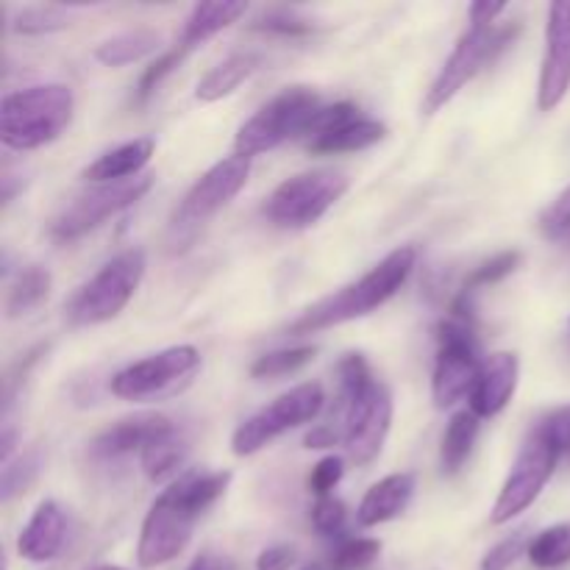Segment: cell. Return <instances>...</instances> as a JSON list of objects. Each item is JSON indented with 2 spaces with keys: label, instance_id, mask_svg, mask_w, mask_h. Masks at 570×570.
<instances>
[{
  "label": "cell",
  "instance_id": "cell-39",
  "mask_svg": "<svg viewBox=\"0 0 570 570\" xmlns=\"http://www.w3.org/2000/svg\"><path fill=\"white\" fill-rule=\"evenodd\" d=\"M254 28L256 31L282 33V37H301V33H309L315 26L304 17L293 14V11H267L265 17L254 22Z\"/></svg>",
  "mask_w": 570,
  "mask_h": 570
},
{
  "label": "cell",
  "instance_id": "cell-7",
  "mask_svg": "<svg viewBox=\"0 0 570 570\" xmlns=\"http://www.w3.org/2000/svg\"><path fill=\"white\" fill-rule=\"evenodd\" d=\"M348 176L340 170L298 173L273 189L262 215L278 228H309L348 193Z\"/></svg>",
  "mask_w": 570,
  "mask_h": 570
},
{
  "label": "cell",
  "instance_id": "cell-35",
  "mask_svg": "<svg viewBox=\"0 0 570 570\" xmlns=\"http://www.w3.org/2000/svg\"><path fill=\"white\" fill-rule=\"evenodd\" d=\"M523 551H529L527 532H515L512 538L501 540L499 546H493V549L484 554L482 570H510L518 560H521Z\"/></svg>",
  "mask_w": 570,
  "mask_h": 570
},
{
  "label": "cell",
  "instance_id": "cell-31",
  "mask_svg": "<svg viewBox=\"0 0 570 570\" xmlns=\"http://www.w3.org/2000/svg\"><path fill=\"white\" fill-rule=\"evenodd\" d=\"M521 250H504V254L493 256V259L482 262V265L476 267V271L468 276L465 287H462V295H468L471 298L473 293H476L479 287H488V284H499L504 282L507 276H512V273L518 271V265H521Z\"/></svg>",
  "mask_w": 570,
  "mask_h": 570
},
{
  "label": "cell",
  "instance_id": "cell-2",
  "mask_svg": "<svg viewBox=\"0 0 570 570\" xmlns=\"http://www.w3.org/2000/svg\"><path fill=\"white\" fill-rule=\"evenodd\" d=\"M340 387H343L345 451L356 465H367L382 454V445L390 434L393 399L360 354H348L340 362Z\"/></svg>",
  "mask_w": 570,
  "mask_h": 570
},
{
  "label": "cell",
  "instance_id": "cell-11",
  "mask_svg": "<svg viewBox=\"0 0 570 570\" xmlns=\"http://www.w3.org/2000/svg\"><path fill=\"white\" fill-rule=\"evenodd\" d=\"M482 362H479V343L465 317H449L440 323V348L434 365L432 395L438 410H449L468 395L471 399Z\"/></svg>",
  "mask_w": 570,
  "mask_h": 570
},
{
  "label": "cell",
  "instance_id": "cell-23",
  "mask_svg": "<svg viewBox=\"0 0 570 570\" xmlns=\"http://www.w3.org/2000/svg\"><path fill=\"white\" fill-rule=\"evenodd\" d=\"M161 37L150 28H137V31L117 33V37L106 39V42L98 45L95 50V59L106 67H126L134 65V61L148 59L150 53H156Z\"/></svg>",
  "mask_w": 570,
  "mask_h": 570
},
{
  "label": "cell",
  "instance_id": "cell-8",
  "mask_svg": "<svg viewBox=\"0 0 570 570\" xmlns=\"http://www.w3.org/2000/svg\"><path fill=\"white\" fill-rule=\"evenodd\" d=\"M200 371V354L193 345H173L159 354L122 367L111 379V393L122 401H161L181 393Z\"/></svg>",
  "mask_w": 570,
  "mask_h": 570
},
{
  "label": "cell",
  "instance_id": "cell-3",
  "mask_svg": "<svg viewBox=\"0 0 570 570\" xmlns=\"http://www.w3.org/2000/svg\"><path fill=\"white\" fill-rule=\"evenodd\" d=\"M417 250L412 245H401L393 254L384 256L371 273L360 278V282L348 284L345 289H340L332 298L321 301L317 306L306 309L298 321L289 323V334H315L323 328L343 326V323L356 321V317L371 315L373 309H379L382 304H387L395 293L406 284L410 273L415 271Z\"/></svg>",
  "mask_w": 570,
  "mask_h": 570
},
{
  "label": "cell",
  "instance_id": "cell-45",
  "mask_svg": "<svg viewBox=\"0 0 570 570\" xmlns=\"http://www.w3.org/2000/svg\"><path fill=\"white\" fill-rule=\"evenodd\" d=\"M98 570H126V568H117V566H100Z\"/></svg>",
  "mask_w": 570,
  "mask_h": 570
},
{
  "label": "cell",
  "instance_id": "cell-29",
  "mask_svg": "<svg viewBox=\"0 0 570 570\" xmlns=\"http://www.w3.org/2000/svg\"><path fill=\"white\" fill-rule=\"evenodd\" d=\"M317 351L312 345H301V348H287V351H273V354L259 356V360L250 365V376L254 379H276V376H289V373L301 371V367L309 365L315 360Z\"/></svg>",
  "mask_w": 570,
  "mask_h": 570
},
{
  "label": "cell",
  "instance_id": "cell-20",
  "mask_svg": "<svg viewBox=\"0 0 570 570\" xmlns=\"http://www.w3.org/2000/svg\"><path fill=\"white\" fill-rule=\"evenodd\" d=\"M154 150H156V142L148 137L134 139V142H126V145H117V148L106 150L104 156H98V159L83 170V178H89V181H104V184L137 178L139 170L150 161Z\"/></svg>",
  "mask_w": 570,
  "mask_h": 570
},
{
  "label": "cell",
  "instance_id": "cell-5",
  "mask_svg": "<svg viewBox=\"0 0 570 570\" xmlns=\"http://www.w3.org/2000/svg\"><path fill=\"white\" fill-rule=\"evenodd\" d=\"M145 267H148V259L142 248H128L117 254L87 284L76 289L65 309L67 321L72 326H98V323L115 321L131 304Z\"/></svg>",
  "mask_w": 570,
  "mask_h": 570
},
{
  "label": "cell",
  "instance_id": "cell-36",
  "mask_svg": "<svg viewBox=\"0 0 570 570\" xmlns=\"http://www.w3.org/2000/svg\"><path fill=\"white\" fill-rule=\"evenodd\" d=\"M540 228L549 239L570 243V187L540 217Z\"/></svg>",
  "mask_w": 570,
  "mask_h": 570
},
{
  "label": "cell",
  "instance_id": "cell-21",
  "mask_svg": "<svg viewBox=\"0 0 570 570\" xmlns=\"http://www.w3.org/2000/svg\"><path fill=\"white\" fill-rule=\"evenodd\" d=\"M259 65H262V59L256 53L228 56L226 61H220L217 67H212V70L200 78L195 95H198V100H204V104L223 100L226 95H232L239 83L248 81V78L259 70Z\"/></svg>",
  "mask_w": 570,
  "mask_h": 570
},
{
  "label": "cell",
  "instance_id": "cell-30",
  "mask_svg": "<svg viewBox=\"0 0 570 570\" xmlns=\"http://www.w3.org/2000/svg\"><path fill=\"white\" fill-rule=\"evenodd\" d=\"M67 14L59 6H28L20 14L11 20V31L26 33V37H42V33H53L67 28Z\"/></svg>",
  "mask_w": 570,
  "mask_h": 570
},
{
  "label": "cell",
  "instance_id": "cell-6",
  "mask_svg": "<svg viewBox=\"0 0 570 570\" xmlns=\"http://www.w3.org/2000/svg\"><path fill=\"white\" fill-rule=\"evenodd\" d=\"M317 109H321V98L309 87L284 89L239 128L234 139L237 156L250 159V156L278 148L287 139L306 137Z\"/></svg>",
  "mask_w": 570,
  "mask_h": 570
},
{
  "label": "cell",
  "instance_id": "cell-40",
  "mask_svg": "<svg viewBox=\"0 0 570 570\" xmlns=\"http://www.w3.org/2000/svg\"><path fill=\"white\" fill-rule=\"evenodd\" d=\"M345 473V462L343 456H326V460L317 462L309 473V490L323 499V495H332V490L337 488L340 479Z\"/></svg>",
  "mask_w": 570,
  "mask_h": 570
},
{
  "label": "cell",
  "instance_id": "cell-18",
  "mask_svg": "<svg viewBox=\"0 0 570 570\" xmlns=\"http://www.w3.org/2000/svg\"><path fill=\"white\" fill-rule=\"evenodd\" d=\"M67 538V518L56 501H42L31 521L17 538V551L28 562H50L61 551Z\"/></svg>",
  "mask_w": 570,
  "mask_h": 570
},
{
  "label": "cell",
  "instance_id": "cell-4",
  "mask_svg": "<svg viewBox=\"0 0 570 570\" xmlns=\"http://www.w3.org/2000/svg\"><path fill=\"white\" fill-rule=\"evenodd\" d=\"M76 98L65 83L9 92L0 104V137L14 150H37L61 137L72 120Z\"/></svg>",
  "mask_w": 570,
  "mask_h": 570
},
{
  "label": "cell",
  "instance_id": "cell-10",
  "mask_svg": "<svg viewBox=\"0 0 570 570\" xmlns=\"http://www.w3.org/2000/svg\"><path fill=\"white\" fill-rule=\"evenodd\" d=\"M250 176V159L245 156H228V159L217 161L215 167L204 173L198 181L193 184L181 204L176 206L170 220V232L178 239H189L206 220L217 215L223 206L232 204L239 195V189L248 184Z\"/></svg>",
  "mask_w": 570,
  "mask_h": 570
},
{
  "label": "cell",
  "instance_id": "cell-9",
  "mask_svg": "<svg viewBox=\"0 0 570 570\" xmlns=\"http://www.w3.org/2000/svg\"><path fill=\"white\" fill-rule=\"evenodd\" d=\"M323 404H326V395H323L321 384H298V387H293L289 393L278 395V399L273 401V404H267L265 410L250 415L245 423H239L237 432H234L232 438V451L237 456L256 454V451H262L267 443L282 438L289 429L315 421V417L321 415Z\"/></svg>",
  "mask_w": 570,
  "mask_h": 570
},
{
  "label": "cell",
  "instance_id": "cell-44",
  "mask_svg": "<svg viewBox=\"0 0 570 570\" xmlns=\"http://www.w3.org/2000/svg\"><path fill=\"white\" fill-rule=\"evenodd\" d=\"M187 570H237V568H234V562L228 560V557L200 554V557H195L193 566H189Z\"/></svg>",
  "mask_w": 570,
  "mask_h": 570
},
{
  "label": "cell",
  "instance_id": "cell-15",
  "mask_svg": "<svg viewBox=\"0 0 570 570\" xmlns=\"http://www.w3.org/2000/svg\"><path fill=\"white\" fill-rule=\"evenodd\" d=\"M570 92V3H551L546 22V56L540 70L538 106L551 111Z\"/></svg>",
  "mask_w": 570,
  "mask_h": 570
},
{
  "label": "cell",
  "instance_id": "cell-13",
  "mask_svg": "<svg viewBox=\"0 0 570 570\" xmlns=\"http://www.w3.org/2000/svg\"><path fill=\"white\" fill-rule=\"evenodd\" d=\"M512 37L510 28H495V26H471V31L456 42L454 53L445 59L443 70L438 72L434 83L429 87L426 98H423V115H434L443 109L484 65L507 45Z\"/></svg>",
  "mask_w": 570,
  "mask_h": 570
},
{
  "label": "cell",
  "instance_id": "cell-32",
  "mask_svg": "<svg viewBox=\"0 0 570 570\" xmlns=\"http://www.w3.org/2000/svg\"><path fill=\"white\" fill-rule=\"evenodd\" d=\"M382 554V543L371 538H354L345 540L340 549H334L328 568L332 570H362L371 562H376V557Z\"/></svg>",
  "mask_w": 570,
  "mask_h": 570
},
{
  "label": "cell",
  "instance_id": "cell-43",
  "mask_svg": "<svg viewBox=\"0 0 570 570\" xmlns=\"http://www.w3.org/2000/svg\"><path fill=\"white\" fill-rule=\"evenodd\" d=\"M504 3H473L468 9V17H471V26H493L495 17L504 14Z\"/></svg>",
  "mask_w": 570,
  "mask_h": 570
},
{
  "label": "cell",
  "instance_id": "cell-17",
  "mask_svg": "<svg viewBox=\"0 0 570 570\" xmlns=\"http://www.w3.org/2000/svg\"><path fill=\"white\" fill-rule=\"evenodd\" d=\"M170 429L173 423L165 415L128 417V421L115 423V426H109L92 440V454L100 456V460H117V456L134 454V451L142 454L156 438L167 434Z\"/></svg>",
  "mask_w": 570,
  "mask_h": 570
},
{
  "label": "cell",
  "instance_id": "cell-16",
  "mask_svg": "<svg viewBox=\"0 0 570 570\" xmlns=\"http://www.w3.org/2000/svg\"><path fill=\"white\" fill-rule=\"evenodd\" d=\"M518 376H521V362L510 351L490 354L482 362L476 384L471 393V412L476 417H493L504 410L518 390Z\"/></svg>",
  "mask_w": 570,
  "mask_h": 570
},
{
  "label": "cell",
  "instance_id": "cell-37",
  "mask_svg": "<svg viewBox=\"0 0 570 570\" xmlns=\"http://www.w3.org/2000/svg\"><path fill=\"white\" fill-rule=\"evenodd\" d=\"M534 429H538V432L554 445L557 454L560 456L570 454V404L549 412V415H546Z\"/></svg>",
  "mask_w": 570,
  "mask_h": 570
},
{
  "label": "cell",
  "instance_id": "cell-12",
  "mask_svg": "<svg viewBox=\"0 0 570 570\" xmlns=\"http://www.w3.org/2000/svg\"><path fill=\"white\" fill-rule=\"evenodd\" d=\"M557 460H560V454H557L554 445L538 429H532L529 438L523 440L515 462H512V471L507 476L504 488H501L499 499H495L490 521L501 527V523H510L512 518L527 512L540 499L551 476H554Z\"/></svg>",
  "mask_w": 570,
  "mask_h": 570
},
{
  "label": "cell",
  "instance_id": "cell-42",
  "mask_svg": "<svg viewBox=\"0 0 570 570\" xmlns=\"http://www.w3.org/2000/svg\"><path fill=\"white\" fill-rule=\"evenodd\" d=\"M340 440H343V432H337L334 426H317L306 434L304 445L306 449H332V445H337Z\"/></svg>",
  "mask_w": 570,
  "mask_h": 570
},
{
  "label": "cell",
  "instance_id": "cell-24",
  "mask_svg": "<svg viewBox=\"0 0 570 570\" xmlns=\"http://www.w3.org/2000/svg\"><path fill=\"white\" fill-rule=\"evenodd\" d=\"M189 443L178 434V429L173 426L170 432L156 438L148 449L142 451V471L150 482H165V479L176 476L181 471V465L187 462Z\"/></svg>",
  "mask_w": 570,
  "mask_h": 570
},
{
  "label": "cell",
  "instance_id": "cell-41",
  "mask_svg": "<svg viewBox=\"0 0 570 570\" xmlns=\"http://www.w3.org/2000/svg\"><path fill=\"white\" fill-rule=\"evenodd\" d=\"M298 560L293 546H271L256 557V570H289Z\"/></svg>",
  "mask_w": 570,
  "mask_h": 570
},
{
  "label": "cell",
  "instance_id": "cell-25",
  "mask_svg": "<svg viewBox=\"0 0 570 570\" xmlns=\"http://www.w3.org/2000/svg\"><path fill=\"white\" fill-rule=\"evenodd\" d=\"M384 137H387V126L384 122L360 117V120L340 128V131L312 139L309 150L312 154H354V150H365L371 145L382 142Z\"/></svg>",
  "mask_w": 570,
  "mask_h": 570
},
{
  "label": "cell",
  "instance_id": "cell-28",
  "mask_svg": "<svg viewBox=\"0 0 570 570\" xmlns=\"http://www.w3.org/2000/svg\"><path fill=\"white\" fill-rule=\"evenodd\" d=\"M529 560L534 568L554 570L570 562V523H557V527L543 529L538 538L529 543Z\"/></svg>",
  "mask_w": 570,
  "mask_h": 570
},
{
  "label": "cell",
  "instance_id": "cell-46",
  "mask_svg": "<svg viewBox=\"0 0 570 570\" xmlns=\"http://www.w3.org/2000/svg\"><path fill=\"white\" fill-rule=\"evenodd\" d=\"M304 570H323V568L321 566H306Z\"/></svg>",
  "mask_w": 570,
  "mask_h": 570
},
{
  "label": "cell",
  "instance_id": "cell-38",
  "mask_svg": "<svg viewBox=\"0 0 570 570\" xmlns=\"http://www.w3.org/2000/svg\"><path fill=\"white\" fill-rule=\"evenodd\" d=\"M184 56H187V53H184L181 48H176V50H170V53L159 56V59H156L154 65H150L148 70L142 72V78H139L137 98H139V100H148L150 95H154V89L159 87L161 81H165V76H170V72L176 70L178 65H181Z\"/></svg>",
  "mask_w": 570,
  "mask_h": 570
},
{
  "label": "cell",
  "instance_id": "cell-1",
  "mask_svg": "<svg viewBox=\"0 0 570 570\" xmlns=\"http://www.w3.org/2000/svg\"><path fill=\"white\" fill-rule=\"evenodd\" d=\"M228 484V471H193L176 479L145 515L137 546L139 566L159 568L176 560L193 540L198 518L226 493Z\"/></svg>",
  "mask_w": 570,
  "mask_h": 570
},
{
  "label": "cell",
  "instance_id": "cell-19",
  "mask_svg": "<svg viewBox=\"0 0 570 570\" xmlns=\"http://www.w3.org/2000/svg\"><path fill=\"white\" fill-rule=\"evenodd\" d=\"M412 495H415V476L412 473H393V476L382 479L367 490L360 510H356V521H360V527H379V523L393 521L410 507Z\"/></svg>",
  "mask_w": 570,
  "mask_h": 570
},
{
  "label": "cell",
  "instance_id": "cell-33",
  "mask_svg": "<svg viewBox=\"0 0 570 570\" xmlns=\"http://www.w3.org/2000/svg\"><path fill=\"white\" fill-rule=\"evenodd\" d=\"M39 473V454L31 451V454H22L20 460H11L3 465V501H11L17 493L28 488V484L37 479Z\"/></svg>",
  "mask_w": 570,
  "mask_h": 570
},
{
  "label": "cell",
  "instance_id": "cell-26",
  "mask_svg": "<svg viewBox=\"0 0 570 570\" xmlns=\"http://www.w3.org/2000/svg\"><path fill=\"white\" fill-rule=\"evenodd\" d=\"M50 295V273L42 265H28L22 267L9 284L6 293V317H22L28 312L37 309L45 298Z\"/></svg>",
  "mask_w": 570,
  "mask_h": 570
},
{
  "label": "cell",
  "instance_id": "cell-34",
  "mask_svg": "<svg viewBox=\"0 0 570 570\" xmlns=\"http://www.w3.org/2000/svg\"><path fill=\"white\" fill-rule=\"evenodd\" d=\"M345 518H348L345 504L340 499H334V495H323L312 507V527L323 538H337V534H343Z\"/></svg>",
  "mask_w": 570,
  "mask_h": 570
},
{
  "label": "cell",
  "instance_id": "cell-27",
  "mask_svg": "<svg viewBox=\"0 0 570 570\" xmlns=\"http://www.w3.org/2000/svg\"><path fill=\"white\" fill-rule=\"evenodd\" d=\"M479 438V417L473 415L471 410L456 412L451 417L449 429L443 434V445H440V465H443V473H460L462 465L471 456L473 445H476Z\"/></svg>",
  "mask_w": 570,
  "mask_h": 570
},
{
  "label": "cell",
  "instance_id": "cell-14",
  "mask_svg": "<svg viewBox=\"0 0 570 570\" xmlns=\"http://www.w3.org/2000/svg\"><path fill=\"white\" fill-rule=\"evenodd\" d=\"M150 187H154V176H137L128 178V181L104 184V187L72 200L53 220L50 237L56 243H72V239L83 237L87 232L98 228L104 220H109V217L120 215L122 209L137 204L139 198H145L150 193Z\"/></svg>",
  "mask_w": 570,
  "mask_h": 570
},
{
  "label": "cell",
  "instance_id": "cell-22",
  "mask_svg": "<svg viewBox=\"0 0 570 570\" xmlns=\"http://www.w3.org/2000/svg\"><path fill=\"white\" fill-rule=\"evenodd\" d=\"M243 14L245 3H198L193 9V14L187 17V26H184L181 45H178V48H181L184 53H189V50H195L198 45H204L206 39L220 33L223 28L234 26Z\"/></svg>",
  "mask_w": 570,
  "mask_h": 570
}]
</instances>
